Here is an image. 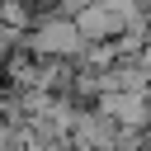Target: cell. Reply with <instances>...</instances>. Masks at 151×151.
<instances>
[{"label": "cell", "mask_w": 151, "mask_h": 151, "mask_svg": "<svg viewBox=\"0 0 151 151\" xmlns=\"http://www.w3.org/2000/svg\"><path fill=\"white\" fill-rule=\"evenodd\" d=\"M80 38H76V28L71 24H52V28H42V42L38 47H47V52H71Z\"/></svg>", "instance_id": "6da1fadb"}]
</instances>
